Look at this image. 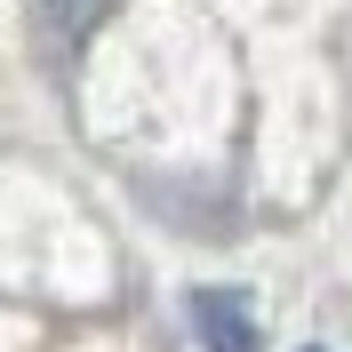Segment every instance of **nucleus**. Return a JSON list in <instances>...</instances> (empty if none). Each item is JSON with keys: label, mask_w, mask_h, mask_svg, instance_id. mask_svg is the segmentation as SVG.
<instances>
[{"label": "nucleus", "mask_w": 352, "mask_h": 352, "mask_svg": "<svg viewBox=\"0 0 352 352\" xmlns=\"http://www.w3.org/2000/svg\"><path fill=\"white\" fill-rule=\"evenodd\" d=\"M192 329H200L208 352H256L248 296H232V288H200V296H192Z\"/></svg>", "instance_id": "f257e3e1"}, {"label": "nucleus", "mask_w": 352, "mask_h": 352, "mask_svg": "<svg viewBox=\"0 0 352 352\" xmlns=\"http://www.w3.org/2000/svg\"><path fill=\"white\" fill-rule=\"evenodd\" d=\"M104 8H112V0H41V24H48V41H56V48H72Z\"/></svg>", "instance_id": "f03ea898"}]
</instances>
